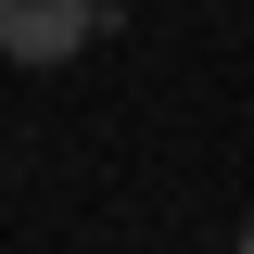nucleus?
<instances>
[{"label": "nucleus", "mask_w": 254, "mask_h": 254, "mask_svg": "<svg viewBox=\"0 0 254 254\" xmlns=\"http://www.w3.org/2000/svg\"><path fill=\"white\" fill-rule=\"evenodd\" d=\"M89 38H102V0H0V64H26V76L76 64Z\"/></svg>", "instance_id": "obj_1"}, {"label": "nucleus", "mask_w": 254, "mask_h": 254, "mask_svg": "<svg viewBox=\"0 0 254 254\" xmlns=\"http://www.w3.org/2000/svg\"><path fill=\"white\" fill-rule=\"evenodd\" d=\"M242 242H254V229H242Z\"/></svg>", "instance_id": "obj_2"}]
</instances>
